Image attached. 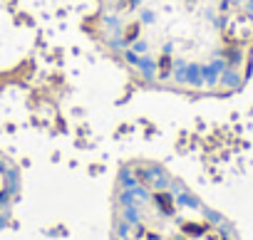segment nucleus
Instances as JSON below:
<instances>
[{"label":"nucleus","instance_id":"nucleus-1","mask_svg":"<svg viewBox=\"0 0 253 240\" xmlns=\"http://www.w3.org/2000/svg\"><path fill=\"white\" fill-rule=\"evenodd\" d=\"M112 240H236V233L169 169L139 159L117 173Z\"/></svg>","mask_w":253,"mask_h":240},{"label":"nucleus","instance_id":"nucleus-2","mask_svg":"<svg viewBox=\"0 0 253 240\" xmlns=\"http://www.w3.org/2000/svg\"><path fill=\"white\" fill-rule=\"evenodd\" d=\"M18 191H20V176H18V169L15 164L0 154V225L8 218L15 198H18Z\"/></svg>","mask_w":253,"mask_h":240}]
</instances>
